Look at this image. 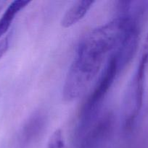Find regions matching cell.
Listing matches in <instances>:
<instances>
[{
    "mask_svg": "<svg viewBox=\"0 0 148 148\" xmlns=\"http://www.w3.org/2000/svg\"><path fill=\"white\" fill-rule=\"evenodd\" d=\"M107 54L86 42H79L62 88L64 101L71 102L81 97L97 77Z\"/></svg>",
    "mask_w": 148,
    "mask_h": 148,
    "instance_id": "6da1fadb",
    "label": "cell"
},
{
    "mask_svg": "<svg viewBox=\"0 0 148 148\" xmlns=\"http://www.w3.org/2000/svg\"><path fill=\"white\" fill-rule=\"evenodd\" d=\"M121 69L117 55L113 51L110 54L94 90L80 111L76 133L78 137H81L96 121L102 103L114 82L119 71Z\"/></svg>",
    "mask_w": 148,
    "mask_h": 148,
    "instance_id": "7a4b0ae2",
    "label": "cell"
},
{
    "mask_svg": "<svg viewBox=\"0 0 148 148\" xmlns=\"http://www.w3.org/2000/svg\"><path fill=\"white\" fill-rule=\"evenodd\" d=\"M148 59L141 56L139 65L128 86L122 107V124L126 131L133 128L143 104L146 70Z\"/></svg>",
    "mask_w": 148,
    "mask_h": 148,
    "instance_id": "3957f363",
    "label": "cell"
},
{
    "mask_svg": "<svg viewBox=\"0 0 148 148\" xmlns=\"http://www.w3.org/2000/svg\"><path fill=\"white\" fill-rule=\"evenodd\" d=\"M113 125V116L110 114L97 119L80 137L82 139L79 148H101L111 134Z\"/></svg>",
    "mask_w": 148,
    "mask_h": 148,
    "instance_id": "277c9868",
    "label": "cell"
},
{
    "mask_svg": "<svg viewBox=\"0 0 148 148\" xmlns=\"http://www.w3.org/2000/svg\"><path fill=\"white\" fill-rule=\"evenodd\" d=\"M95 3L94 1H78L74 3L62 17L60 25L64 28H68L82 20Z\"/></svg>",
    "mask_w": 148,
    "mask_h": 148,
    "instance_id": "5b68a950",
    "label": "cell"
},
{
    "mask_svg": "<svg viewBox=\"0 0 148 148\" xmlns=\"http://www.w3.org/2000/svg\"><path fill=\"white\" fill-rule=\"evenodd\" d=\"M44 116L43 113L38 111L26 121L21 132V140L25 144L32 142L41 134L46 123Z\"/></svg>",
    "mask_w": 148,
    "mask_h": 148,
    "instance_id": "8992f818",
    "label": "cell"
},
{
    "mask_svg": "<svg viewBox=\"0 0 148 148\" xmlns=\"http://www.w3.org/2000/svg\"><path fill=\"white\" fill-rule=\"evenodd\" d=\"M30 3L27 0H15L7 7L0 18V40L8 31L17 14Z\"/></svg>",
    "mask_w": 148,
    "mask_h": 148,
    "instance_id": "52a82bcc",
    "label": "cell"
},
{
    "mask_svg": "<svg viewBox=\"0 0 148 148\" xmlns=\"http://www.w3.org/2000/svg\"><path fill=\"white\" fill-rule=\"evenodd\" d=\"M48 148H66L63 134L60 130H55L48 143Z\"/></svg>",
    "mask_w": 148,
    "mask_h": 148,
    "instance_id": "ba28073f",
    "label": "cell"
},
{
    "mask_svg": "<svg viewBox=\"0 0 148 148\" xmlns=\"http://www.w3.org/2000/svg\"><path fill=\"white\" fill-rule=\"evenodd\" d=\"M9 48L8 38H4L0 40V59L5 54Z\"/></svg>",
    "mask_w": 148,
    "mask_h": 148,
    "instance_id": "9c48e42d",
    "label": "cell"
},
{
    "mask_svg": "<svg viewBox=\"0 0 148 148\" xmlns=\"http://www.w3.org/2000/svg\"><path fill=\"white\" fill-rule=\"evenodd\" d=\"M142 54L145 55L146 56L148 57V35L147 36L146 40H145V45H144V48L143 50H142Z\"/></svg>",
    "mask_w": 148,
    "mask_h": 148,
    "instance_id": "30bf717a",
    "label": "cell"
},
{
    "mask_svg": "<svg viewBox=\"0 0 148 148\" xmlns=\"http://www.w3.org/2000/svg\"><path fill=\"white\" fill-rule=\"evenodd\" d=\"M7 3V2L6 1H0V11H1L4 9V7H5Z\"/></svg>",
    "mask_w": 148,
    "mask_h": 148,
    "instance_id": "8fae6325",
    "label": "cell"
}]
</instances>
